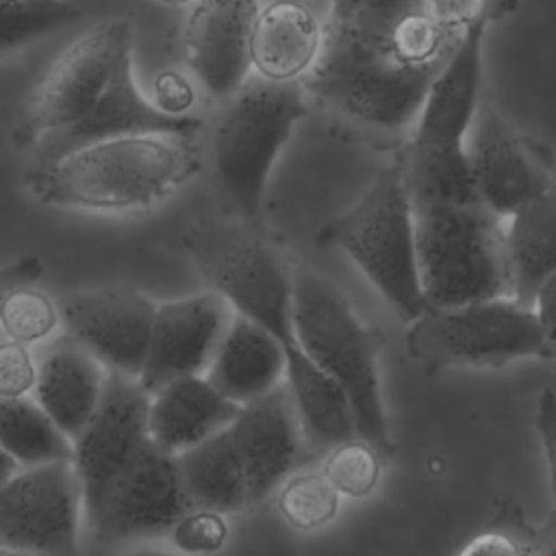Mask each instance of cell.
<instances>
[{
  "mask_svg": "<svg viewBox=\"0 0 556 556\" xmlns=\"http://www.w3.org/2000/svg\"><path fill=\"white\" fill-rule=\"evenodd\" d=\"M132 50L126 20H106L78 37L46 72L15 124V143L37 148L76 124L109 85L119 59Z\"/></svg>",
  "mask_w": 556,
  "mask_h": 556,
  "instance_id": "cell-9",
  "label": "cell"
},
{
  "mask_svg": "<svg viewBox=\"0 0 556 556\" xmlns=\"http://www.w3.org/2000/svg\"><path fill=\"white\" fill-rule=\"evenodd\" d=\"M387 33L328 20L321 52L304 80L319 102L345 117L380 130H402L415 124L441 65L406 63L391 48Z\"/></svg>",
  "mask_w": 556,
  "mask_h": 556,
  "instance_id": "cell-2",
  "label": "cell"
},
{
  "mask_svg": "<svg viewBox=\"0 0 556 556\" xmlns=\"http://www.w3.org/2000/svg\"><path fill=\"white\" fill-rule=\"evenodd\" d=\"M258 0H193L182 28L187 67L208 98L226 102L252 76Z\"/></svg>",
  "mask_w": 556,
  "mask_h": 556,
  "instance_id": "cell-15",
  "label": "cell"
},
{
  "mask_svg": "<svg viewBox=\"0 0 556 556\" xmlns=\"http://www.w3.org/2000/svg\"><path fill=\"white\" fill-rule=\"evenodd\" d=\"M428 308L510 298L504 219L473 204H410Z\"/></svg>",
  "mask_w": 556,
  "mask_h": 556,
  "instance_id": "cell-5",
  "label": "cell"
},
{
  "mask_svg": "<svg viewBox=\"0 0 556 556\" xmlns=\"http://www.w3.org/2000/svg\"><path fill=\"white\" fill-rule=\"evenodd\" d=\"M198 126V117L165 113L154 104V100H148L141 93L135 80L130 50L115 65V72L96 104L76 124L41 141L35 152L39 161H50L63 152L100 139L135 132H172L191 137Z\"/></svg>",
  "mask_w": 556,
  "mask_h": 556,
  "instance_id": "cell-18",
  "label": "cell"
},
{
  "mask_svg": "<svg viewBox=\"0 0 556 556\" xmlns=\"http://www.w3.org/2000/svg\"><path fill=\"white\" fill-rule=\"evenodd\" d=\"M291 324L300 350L345 393L356 437L389 454L393 443L380 389L376 334L328 278L304 267L293 269Z\"/></svg>",
  "mask_w": 556,
  "mask_h": 556,
  "instance_id": "cell-3",
  "label": "cell"
},
{
  "mask_svg": "<svg viewBox=\"0 0 556 556\" xmlns=\"http://www.w3.org/2000/svg\"><path fill=\"white\" fill-rule=\"evenodd\" d=\"M0 450L17 467L72 460V439L48 417L35 397H0Z\"/></svg>",
  "mask_w": 556,
  "mask_h": 556,
  "instance_id": "cell-28",
  "label": "cell"
},
{
  "mask_svg": "<svg viewBox=\"0 0 556 556\" xmlns=\"http://www.w3.org/2000/svg\"><path fill=\"white\" fill-rule=\"evenodd\" d=\"M191 508L232 513L248 506L241 458L228 428L176 456Z\"/></svg>",
  "mask_w": 556,
  "mask_h": 556,
  "instance_id": "cell-26",
  "label": "cell"
},
{
  "mask_svg": "<svg viewBox=\"0 0 556 556\" xmlns=\"http://www.w3.org/2000/svg\"><path fill=\"white\" fill-rule=\"evenodd\" d=\"M174 547L182 556H204L219 552L228 539V523L222 513L189 508L169 530Z\"/></svg>",
  "mask_w": 556,
  "mask_h": 556,
  "instance_id": "cell-33",
  "label": "cell"
},
{
  "mask_svg": "<svg viewBox=\"0 0 556 556\" xmlns=\"http://www.w3.org/2000/svg\"><path fill=\"white\" fill-rule=\"evenodd\" d=\"M285 345L256 321L235 313L204 378L232 404L243 406L285 380Z\"/></svg>",
  "mask_w": 556,
  "mask_h": 556,
  "instance_id": "cell-21",
  "label": "cell"
},
{
  "mask_svg": "<svg viewBox=\"0 0 556 556\" xmlns=\"http://www.w3.org/2000/svg\"><path fill=\"white\" fill-rule=\"evenodd\" d=\"M59 311L70 339L109 371L139 378L156 311L150 298L126 287H104L65 295Z\"/></svg>",
  "mask_w": 556,
  "mask_h": 556,
  "instance_id": "cell-13",
  "label": "cell"
},
{
  "mask_svg": "<svg viewBox=\"0 0 556 556\" xmlns=\"http://www.w3.org/2000/svg\"><path fill=\"white\" fill-rule=\"evenodd\" d=\"M239 408L204 374L176 378L150 393L148 437L161 450L178 456L228 428Z\"/></svg>",
  "mask_w": 556,
  "mask_h": 556,
  "instance_id": "cell-20",
  "label": "cell"
},
{
  "mask_svg": "<svg viewBox=\"0 0 556 556\" xmlns=\"http://www.w3.org/2000/svg\"><path fill=\"white\" fill-rule=\"evenodd\" d=\"M321 473L339 495L363 500L378 486V450L358 437L343 441L330 450Z\"/></svg>",
  "mask_w": 556,
  "mask_h": 556,
  "instance_id": "cell-32",
  "label": "cell"
},
{
  "mask_svg": "<svg viewBox=\"0 0 556 556\" xmlns=\"http://www.w3.org/2000/svg\"><path fill=\"white\" fill-rule=\"evenodd\" d=\"M406 348L428 371L502 367L528 356H552L532 308L515 298L426 308L410 321Z\"/></svg>",
  "mask_w": 556,
  "mask_h": 556,
  "instance_id": "cell-8",
  "label": "cell"
},
{
  "mask_svg": "<svg viewBox=\"0 0 556 556\" xmlns=\"http://www.w3.org/2000/svg\"><path fill=\"white\" fill-rule=\"evenodd\" d=\"M232 317L217 291L156 304L139 384L154 393L176 378L204 374Z\"/></svg>",
  "mask_w": 556,
  "mask_h": 556,
  "instance_id": "cell-14",
  "label": "cell"
},
{
  "mask_svg": "<svg viewBox=\"0 0 556 556\" xmlns=\"http://www.w3.org/2000/svg\"><path fill=\"white\" fill-rule=\"evenodd\" d=\"M59 306L39 289L30 285L15 287L2 302L0 330L7 339L22 345H33L59 326Z\"/></svg>",
  "mask_w": 556,
  "mask_h": 556,
  "instance_id": "cell-31",
  "label": "cell"
},
{
  "mask_svg": "<svg viewBox=\"0 0 556 556\" xmlns=\"http://www.w3.org/2000/svg\"><path fill=\"white\" fill-rule=\"evenodd\" d=\"M109 556H182V554H169V552H124V554H109Z\"/></svg>",
  "mask_w": 556,
  "mask_h": 556,
  "instance_id": "cell-44",
  "label": "cell"
},
{
  "mask_svg": "<svg viewBox=\"0 0 556 556\" xmlns=\"http://www.w3.org/2000/svg\"><path fill=\"white\" fill-rule=\"evenodd\" d=\"M285 384L291 393L304 437H311L324 447L354 439V415L339 384L324 374L298 343L285 348Z\"/></svg>",
  "mask_w": 556,
  "mask_h": 556,
  "instance_id": "cell-25",
  "label": "cell"
},
{
  "mask_svg": "<svg viewBox=\"0 0 556 556\" xmlns=\"http://www.w3.org/2000/svg\"><path fill=\"white\" fill-rule=\"evenodd\" d=\"M17 469H20V467L0 450V486H2Z\"/></svg>",
  "mask_w": 556,
  "mask_h": 556,
  "instance_id": "cell-42",
  "label": "cell"
},
{
  "mask_svg": "<svg viewBox=\"0 0 556 556\" xmlns=\"http://www.w3.org/2000/svg\"><path fill=\"white\" fill-rule=\"evenodd\" d=\"M0 556H30V554L20 552V549H13V547H2V545H0Z\"/></svg>",
  "mask_w": 556,
  "mask_h": 556,
  "instance_id": "cell-45",
  "label": "cell"
},
{
  "mask_svg": "<svg viewBox=\"0 0 556 556\" xmlns=\"http://www.w3.org/2000/svg\"><path fill=\"white\" fill-rule=\"evenodd\" d=\"M458 556H528V552L508 534L486 530L467 541Z\"/></svg>",
  "mask_w": 556,
  "mask_h": 556,
  "instance_id": "cell-39",
  "label": "cell"
},
{
  "mask_svg": "<svg viewBox=\"0 0 556 556\" xmlns=\"http://www.w3.org/2000/svg\"><path fill=\"white\" fill-rule=\"evenodd\" d=\"M317 243L341 250L404 321L410 324L428 308L400 165L384 167L348 211L319 230Z\"/></svg>",
  "mask_w": 556,
  "mask_h": 556,
  "instance_id": "cell-4",
  "label": "cell"
},
{
  "mask_svg": "<svg viewBox=\"0 0 556 556\" xmlns=\"http://www.w3.org/2000/svg\"><path fill=\"white\" fill-rule=\"evenodd\" d=\"M80 17L65 0H0V54L43 39Z\"/></svg>",
  "mask_w": 556,
  "mask_h": 556,
  "instance_id": "cell-29",
  "label": "cell"
},
{
  "mask_svg": "<svg viewBox=\"0 0 556 556\" xmlns=\"http://www.w3.org/2000/svg\"><path fill=\"white\" fill-rule=\"evenodd\" d=\"M243 465L248 504L267 497L298 463L304 430L285 380L243 404L228 426Z\"/></svg>",
  "mask_w": 556,
  "mask_h": 556,
  "instance_id": "cell-17",
  "label": "cell"
},
{
  "mask_svg": "<svg viewBox=\"0 0 556 556\" xmlns=\"http://www.w3.org/2000/svg\"><path fill=\"white\" fill-rule=\"evenodd\" d=\"M163 2H172V4H180V2H193V0H163Z\"/></svg>",
  "mask_w": 556,
  "mask_h": 556,
  "instance_id": "cell-46",
  "label": "cell"
},
{
  "mask_svg": "<svg viewBox=\"0 0 556 556\" xmlns=\"http://www.w3.org/2000/svg\"><path fill=\"white\" fill-rule=\"evenodd\" d=\"M109 369L74 339L56 343L37 365L35 402L74 441L96 413Z\"/></svg>",
  "mask_w": 556,
  "mask_h": 556,
  "instance_id": "cell-23",
  "label": "cell"
},
{
  "mask_svg": "<svg viewBox=\"0 0 556 556\" xmlns=\"http://www.w3.org/2000/svg\"><path fill=\"white\" fill-rule=\"evenodd\" d=\"M484 30L486 22H478L458 35L426 89L410 141L465 146V137L482 102Z\"/></svg>",
  "mask_w": 556,
  "mask_h": 556,
  "instance_id": "cell-19",
  "label": "cell"
},
{
  "mask_svg": "<svg viewBox=\"0 0 556 556\" xmlns=\"http://www.w3.org/2000/svg\"><path fill=\"white\" fill-rule=\"evenodd\" d=\"M504 250L510 298L530 306L543 280L556 269L554 185H547L504 219Z\"/></svg>",
  "mask_w": 556,
  "mask_h": 556,
  "instance_id": "cell-24",
  "label": "cell"
},
{
  "mask_svg": "<svg viewBox=\"0 0 556 556\" xmlns=\"http://www.w3.org/2000/svg\"><path fill=\"white\" fill-rule=\"evenodd\" d=\"M198 271L237 315L269 330L285 348L295 345L293 271L282 254L248 224L200 222L185 235Z\"/></svg>",
  "mask_w": 556,
  "mask_h": 556,
  "instance_id": "cell-7",
  "label": "cell"
},
{
  "mask_svg": "<svg viewBox=\"0 0 556 556\" xmlns=\"http://www.w3.org/2000/svg\"><path fill=\"white\" fill-rule=\"evenodd\" d=\"M410 204H473V189L465 146L410 141L400 163Z\"/></svg>",
  "mask_w": 556,
  "mask_h": 556,
  "instance_id": "cell-27",
  "label": "cell"
},
{
  "mask_svg": "<svg viewBox=\"0 0 556 556\" xmlns=\"http://www.w3.org/2000/svg\"><path fill=\"white\" fill-rule=\"evenodd\" d=\"M80 513L72 460L20 467L0 486V545L30 556H78Z\"/></svg>",
  "mask_w": 556,
  "mask_h": 556,
  "instance_id": "cell-10",
  "label": "cell"
},
{
  "mask_svg": "<svg viewBox=\"0 0 556 556\" xmlns=\"http://www.w3.org/2000/svg\"><path fill=\"white\" fill-rule=\"evenodd\" d=\"M426 15L452 35H460L478 22H489L491 0H421Z\"/></svg>",
  "mask_w": 556,
  "mask_h": 556,
  "instance_id": "cell-35",
  "label": "cell"
},
{
  "mask_svg": "<svg viewBox=\"0 0 556 556\" xmlns=\"http://www.w3.org/2000/svg\"><path fill=\"white\" fill-rule=\"evenodd\" d=\"M189 508L176 456L148 439L109 489L89 528L102 543L148 539L169 532Z\"/></svg>",
  "mask_w": 556,
  "mask_h": 556,
  "instance_id": "cell-12",
  "label": "cell"
},
{
  "mask_svg": "<svg viewBox=\"0 0 556 556\" xmlns=\"http://www.w3.org/2000/svg\"><path fill=\"white\" fill-rule=\"evenodd\" d=\"M198 167L191 137L135 132L39 161L26 174V187L48 206L124 213L163 202L189 182Z\"/></svg>",
  "mask_w": 556,
  "mask_h": 556,
  "instance_id": "cell-1",
  "label": "cell"
},
{
  "mask_svg": "<svg viewBox=\"0 0 556 556\" xmlns=\"http://www.w3.org/2000/svg\"><path fill=\"white\" fill-rule=\"evenodd\" d=\"M37 365L28 350L17 341H0V397H22L35 387Z\"/></svg>",
  "mask_w": 556,
  "mask_h": 556,
  "instance_id": "cell-34",
  "label": "cell"
},
{
  "mask_svg": "<svg viewBox=\"0 0 556 556\" xmlns=\"http://www.w3.org/2000/svg\"><path fill=\"white\" fill-rule=\"evenodd\" d=\"M324 43L317 15L298 0H274L261 7L252 26V72L276 83L306 76Z\"/></svg>",
  "mask_w": 556,
  "mask_h": 556,
  "instance_id": "cell-22",
  "label": "cell"
},
{
  "mask_svg": "<svg viewBox=\"0 0 556 556\" xmlns=\"http://www.w3.org/2000/svg\"><path fill=\"white\" fill-rule=\"evenodd\" d=\"M419 4H421V0H332L330 13L391 20V17H397Z\"/></svg>",
  "mask_w": 556,
  "mask_h": 556,
  "instance_id": "cell-37",
  "label": "cell"
},
{
  "mask_svg": "<svg viewBox=\"0 0 556 556\" xmlns=\"http://www.w3.org/2000/svg\"><path fill=\"white\" fill-rule=\"evenodd\" d=\"M341 495L321 471H304L282 480L278 491V510L295 530H315L326 526L339 513Z\"/></svg>",
  "mask_w": 556,
  "mask_h": 556,
  "instance_id": "cell-30",
  "label": "cell"
},
{
  "mask_svg": "<svg viewBox=\"0 0 556 556\" xmlns=\"http://www.w3.org/2000/svg\"><path fill=\"white\" fill-rule=\"evenodd\" d=\"M300 83H276L252 74L226 100L213 137L219 187L250 224L258 217L271 167L304 117Z\"/></svg>",
  "mask_w": 556,
  "mask_h": 556,
  "instance_id": "cell-6",
  "label": "cell"
},
{
  "mask_svg": "<svg viewBox=\"0 0 556 556\" xmlns=\"http://www.w3.org/2000/svg\"><path fill=\"white\" fill-rule=\"evenodd\" d=\"M43 274V263L41 258L33 256V254H24L7 265L0 267V308L4 298L22 285H33L35 280H39Z\"/></svg>",
  "mask_w": 556,
  "mask_h": 556,
  "instance_id": "cell-40",
  "label": "cell"
},
{
  "mask_svg": "<svg viewBox=\"0 0 556 556\" xmlns=\"http://www.w3.org/2000/svg\"><path fill=\"white\" fill-rule=\"evenodd\" d=\"M163 80L165 83H161L159 100H154V104L159 109H163L165 113H172V115H189L187 106L193 100V93H191L189 85L176 74L174 76L167 74Z\"/></svg>",
  "mask_w": 556,
  "mask_h": 556,
  "instance_id": "cell-41",
  "label": "cell"
},
{
  "mask_svg": "<svg viewBox=\"0 0 556 556\" xmlns=\"http://www.w3.org/2000/svg\"><path fill=\"white\" fill-rule=\"evenodd\" d=\"M536 430L543 443L549 480L556 495V393L552 389H543V393L539 395Z\"/></svg>",
  "mask_w": 556,
  "mask_h": 556,
  "instance_id": "cell-36",
  "label": "cell"
},
{
  "mask_svg": "<svg viewBox=\"0 0 556 556\" xmlns=\"http://www.w3.org/2000/svg\"><path fill=\"white\" fill-rule=\"evenodd\" d=\"M148 400L150 393L137 378L109 371L96 413L72 441L87 523L96 519L113 482L150 439Z\"/></svg>",
  "mask_w": 556,
  "mask_h": 556,
  "instance_id": "cell-11",
  "label": "cell"
},
{
  "mask_svg": "<svg viewBox=\"0 0 556 556\" xmlns=\"http://www.w3.org/2000/svg\"><path fill=\"white\" fill-rule=\"evenodd\" d=\"M536 556H556V528L547 534L545 543L539 547Z\"/></svg>",
  "mask_w": 556,
  "mask_h": 556,
  "instance_id": "cell-43",
  "label": "cell"
},
{
  "mask_svg": "<svg viewBox=\"0 0 556 556\" xmlns=\"http://www.w3.org/2000/svg\"><path fill=\"white\" fill-rule=\"evenodd\" d=\"M549 354H556V269L543 280L530 304Z\"/></svg>",
  "mask_w": 556,
  "mask_h": 556,
  "instance_id": "cell-38",
  "label": "cell"
},
{
  "mask_svg": "<svg viewBox=\"0 0 556 556\" xmlns=\"http://www.w3.org/2000/svg\"><path fill=\"white\" fill-rule=\"evenodd\" d=\"M465 154L480 204L500 219L552 185L510 122L491 102H480L465 137Z\"/></svg>",
  "mask_w": 556,
  "mask_h": 556,
  "instance_id": "cell-16",
  "label": "cell"
}]
</instances>
